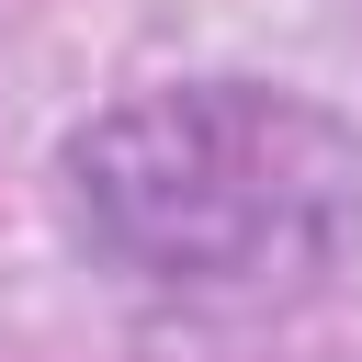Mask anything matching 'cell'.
Wrapping results in <instances>:
<instances>
[{
	"label": "cell",
	"mask_w": 362,
	"mask_h": 362,
	"mask_svg": "<svg viewBox=\"0 0 362 362\" xmlns=\"http://www.w3.org/2000/svg\"><path fill=\"white\" fill-rule=\"evenodd\" d=\"M68 215L158 305H283L362 238V136L272 79L136 90L68 136Z\"/></svg>",
	"instance_id": "6da1fadb"
}]
</instances>
